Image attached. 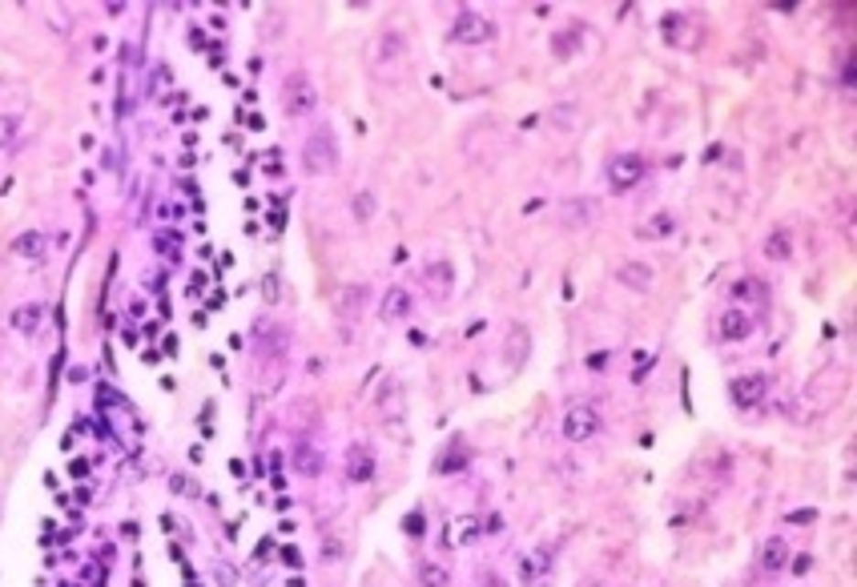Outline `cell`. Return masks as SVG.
<instances>
[{
	"mask_svg": "<svg viewBox=\"0 0 857 587\" xmlns=\"http://www.w3.org/2000/svg\"><path fill=\"white\" fill-rule=\"evenodd\" d=\"M496 20L491 16H483L476 13V8H463V13L451 20V28H447V37L455 40V45H467V48H476V45H487V40H496Z\"/></svg>",
	"mask_w": 857,
	"mask_h": 587,
	"instance_id": "7a4b0ae2",
	"label": "cell"
},
{
	"mask_svg": "<svg viewBox=\"0 0 857 587\" xmlns=\"http://www.w3.org/2000/svg\"><path fill=\"white\" fill-rule=\"evenodd\" d=\"M604 367H608V354H592L588 358V370H604Z\"/></svg>",
	"mask_w": 857,
	"mask_h": 587,
	"instance_id": "f546056e",
	"label": "cell"
},
{
	"mask_svg": "<svg viewBox=\"0 0 857 587\" xmlns=\"http://www.w3.org/2000/svg\"><path fill=\"white\" fill-rule=\"evenodd\" d=\"M479 535H483L479 515H459V519L447 523V535H443V539H447V548H471Z\"/></svg>",
	"mask_w": 857,
	"mask_h": 587,
	"instance_id": "9c48e42d",
	"label": "cell"
},
{
	"mask_svg": "<svg viewBox=\"0 0 857 587\" xmlns=\"http://www.w3.org/2000/svg\"><path fill=\"white\" fill-rule=\"evenodd\" d=\"M789 523H798V528H805V523H813V511H793V515H789Z\"/></svg>",
	"mask_w": 857,
	"mask_h": 587,
	"instance_id": "f1b7e54d",
	"label": "cell"
},
{
	"mask_svg": "<svg viewBox=\"0 0 857 587\" xmlns=\"http://www.w3.org/2000/svg\"><path fill=\"white\" fill-rule=\"evenodd\" d=\"M769 390H773V379L765 370L741 374V379H733V387H729V394H733V402H737V407H761Z\"/></svg>",
	"mask_w": 857,
	"mask_h": 587,
	"instance_id": "8992f818",
	"label": "cell"
},
{
	"mask_svg": "<svg viewBox=\"0 0 857 587\" xmlns=\"http://www.w3.org/2000/svg\"><path fill=\"white\" fill-rule=\"evenodd\" d=\"M616 282H624V286H632V290H648L652 286V270L644 266V261H628V266L616 270Z\"/></svg>",
	"mask_w": 857,
	"mask_h": 587,
	"instance_id": "ac0fdd59",
	"label": "cell"
},
{
	"mask_svg": "<svg viewBox=\"0 0 857 587\" xmlns=\"http://www.w3.org/2000/svg\"><path fill=\"white\" fill-rule=\"evenodd\" d=\"M8 322H13L16 334H37L40 326H45V306H40V302H25V306L13 310V318Z\"/></svg>",
	"mask_w": 857,
	"mask_h": 587,
	"instance_id": "2e32d148",
	"label": "cell"
},
{
	"mask_svg": "<svg viewBox=\"0 0 857 587\" xmlns=\"http://www.w3.org/2000/svg\"><path fill=\"white\" fill-rule=\"evenodd\" d=\"M350 209H355V218H359V221H367L370 214H375V194H370V189H362V194H355V206H350Z\"/></svg>",
	"mask_w": 857,
	"mask_h": 587,
	"instance_id": "cb8c5ba5",
	"label": "cell"
},
{
	"mask_svg": "<svg viewBox=\"0 0 857 587\" xmlns=\"http://www.w3.org/2000/svg\"><path fill=\"white\" fill-rule=\"evenodd\" d=\"M423 286H427L435 298H443L451 286H455V266L451 261H431V266H423Z\"/></svg>",
	"mask_w": 857,
	"mask_h": 587,
	"instance_id": "7c38bea8",
	"label": "cell"
},
{
	"mask_svg": "<svg viewBox=\"0 0 857 587\" xmlns=\"http://www.w3.org/2000/svg\"><path fill=\"white\" fill-rule=\"evenodd\" d=\"M733 298H737V302H757V298H765V282H757V278H741L737 286H733Z\"/></svg>",
	"mask_w": 857,
	"mask_h": 587,
	"instance_id": "603a6c76",
	"label": "cell"
},
{
	"mask_svg": "<svg viewBox=\"0 0 857 587\" xmlns=\"http://www.w3.org/2000/svg\"><path fill=\"white\" fill-rule=\"evenodd\" d=\"M295 471L298 475H306V479H315V475H322V451L315 447V443H306V439H298L295 443Z\"/></svg>",
	"mask_w": 857,
	"mask_h": 587,
	"instance_id": "9a60e30c",
	"label": "cell"
},
{
	"mask_svg": "<svg viewBox=\"0 0 857 587\" xmlns=\"http://www.w3.org/2000/svg\"><path fill=\"white\" fill-rule=\"evenodd\" d=\"M717 330H721V338H724V342H749V338H753V330H757V322H753V314L745 310V306H733V310H724V314H721Z\"/></svg>",
	"mask_w": 857,
	"mask_h": 587,
	"instance_id": "52a82bcc",
	"label": "cell"
},
{
	"mask_svg": "<svg viewBox=\"0 0 857 587\" xmlns=\"http://www.w3.org/2000/svg\"><path fill=\"white\" fill-rule=\"evenodd\" d=\"M479 583H483V587H503V580H499V575H491V571L479 575Z\"/></svg>",
	"mask_w": 857,
	"mask_h": 587,
	"instance_id": "4dcf8cb0",
	"label": "cell"
},
{
	"mask_svg": "<svg viewBox=\"0 0 857 587\" xmlns=\"http://www.w3.org/2000/svg\"><path fill=\"white\" fill-rule=\"evenodd\" d=\"M315 105H318V89L306 73H290L282 80V109H286V117H306L315 113Z\"/></svg>",
	"mask_w": 857,
	"mask_h": 587,
	"instance_id": "277c9868",
	"label": "cell"
},
{
	"mask_svg": "<svg viewBox=\"0 0 857 587\" xmlns=\"http://www.w3.org/2000/svg\"><path fill=\"white\" fill-rule=\"evenodd\" d=\"M347 479L350 483H370L375 479V451L367 443H350L347 447Z\"/></svg>",
	"mask_w": 857,
	"mask_h": 587,
	"instance_id": "ba28073f",
	"label": "cell"
},
{
	"mask_svg": "<svg viewBox=\"0 0 857 587\" xmlns=\"http://www.w3.org/2000/svg\"><path fill=\"white\" fill-rule=\"evenodd\" d=\"M419 583L423 587H451V575H447V568H439V563H423Z\"/></svg>",
	"mask_w": 857,
	"mask_h": 587,
	"instance_id": "7402d4cb",
	"label": "cell"
},
{
	"mask_svg": "<svg viewBox=\"0 0 857 587\" xmlns=\"http://www.w3.org/2000/svg\"><path fill=\"white\" fill-rule=\"evenodd\" d=\"M600 431H604V419H600V411L592 407V402H576V407H568V414H563V422H560V434L568 443H592Z\"/></svg>",
	"mask_w": 857,
	"mask_h": 587,
	"instance_id": "3957f363",
	"label": "cell"
},
{
	"mask_svg": "<svg viewBox=\"0 0 857 587\" xmlns=\"http://www.w3.org/2000/svg\"><path fill=\"white\" fill-rule=\"evenodd\" d=\"M13 254L16 258H28V261H40L48 254V238L40 229H25V234L13 238Z\"/></svg>",
	"mask_w": 857,
	"mask_h": 587,
	"instance_id": "5bb4252c",
	"label": "cell"
},
{
	"mask_svg": "<svg viewBox=\"0 0 857 587\" xmlns=\"http://www.w3.org/2000/svg\"><path fill=\"white\" fill-rule=\"evenodd\" d=\"M411 310H415V298H411L402 286H391L379 302V318L382 322H402V318H411Z\"/></svg>",
	"mask_w": 857,
	"mask_h": 587,
	"instance_id": "30bf717a",
	"label": "cell"
},
{
	"mask_svg": "<svg viewBox=\"0 0 857 587\" xmlns=\"http://www.w3.org/2000/svg\"><path fill=\"white\" fill-rule=\"evenodd\" d=\"M402 531H407V535H419V531H427V519H423L419 511H411L407 519H402Z\"/></svg>",
	"mask_w": 857,
	"mask_h": 587,
	"instance_id": "4316f807",
	"label": "cell"
},
{
	"mask_svg": "<svg viewBox=\"0 0 857 587\" xmlns=\"http://www.w3.org/2000/svg\"><path fill=\"white\" fill-rule=\"evenodd\" d=\"M528 354H531V338H528V330H516V334L508 338V362H516V367H520V362L528 358Z\"/></svg>",
	"mask_w": 857,
	"mask_h": 587,
	"instance_id": "44dd1931",
	"label": "cell"
},
{
	"mask_svg": "<svg viewBox=\"0 0 857 587\" xmlns=\"http://www.w3.org/2000/svg\"><path fill=\"white\" fill-rule=\"evenodd\" d=\"M765 258L769 261H789V234H785V229H773V234L765 238Z\"/></svg>",
	"mask_w": 857,
	"mask_h": 587,
	"instance_id": "ffe728a7",
	"label": "cell"
},
{
	"mask_svg": "<svg viewBox=\"0 0 857 587\" xmlns=\"http://www.w3.org/2000/svg\"><path fill=\"white\" fill-rule=\"evenodd\" d=\"M13 137H16V117L0 113V149H5V145H13Z\"/></svg>",
	"mask_w": 857,
	"mask_h": 587,
	"instance_id": "d4e9b609",
	"label": "cell"
},
{
	"mask_svg": "<svg viewBox=\"0 0 857 587\" xmlns=\"http://www.w3.org/2000/svg\"><path fill=\"white\" fill-rule=\"evenodd\" d=\"M367 298H370V286L367 282H359V286H342L338 298H335V310L342 318H362V310H367Z\"/></svg>",
	"mask_w": 857,
	"mask_h": 587,
	"instance_id": "8fae6325",
	"label": "cell"
},
{
	"mask_svg": "<svg viewBox=\"0 0 857 587\" xmlns=\"http://www.w3.org/2000/svg\"><path fill=\"white\" fill-rule=\"evenodd\" d=\"M322 555H327V560H342V548H338V539L322 543Z\"/></svg>",
	"mask_w": 857,
	"mask_h": 587,
	"instance_id": "83f0119b",
	"label": "cell"
},
{
	"mask_svg": "<svg viewBox=\"0 0 857 587\" xmlns=\"http://www.w3.org/2000/svg\"><path fill=\"white\" fill-rule=\"evenodd\" d=\"M672 229H677V218H672V214H652V218L637 229V238H644V241H660V238H669Z\"/></svg>",
	"mask_w": 857,
	"mask_h": 587,
	"instance_id": "e0dca14e",
	"label": "cell"
},
{
	"mask_svg": "<svg viewBox=\"0 0 857 587\" xmlns=\"http://www.w3.org/2000/svg\"><path fill=\"white\" fill-rule=\"evenodd\" d=\"M785 568H789V543H785L781 535H769V539L761 543V571L777 575Z\"/></svg>",
	"mask_w": 857,
	"mask_h": 587,
	"instance_id": "4fadbf2b",
	"label": "cell"
},
{
	"mask_svg": "<svg viewBox=\"0 0 857 587\" xmlns=\"http://www.w3.org/2000/svg\"><path fill=\"white\" fill-rule=\"evenodd\" d=\"M302 169L310 177H322V174H335L338 169V137L330 125H318L310 129V137L302 141Z\"/></svg>",
	"mask_w": 857,
	"mask_h": 587,
	"instance_id": "6da1fadb",
	"label": "cell"
},
{
	"mask_svg": "<svg viewBox=\"0 0 857 587\" xmlns=\"http://www.w3.org/2000/svg\"><path fill=\"white\" fill-rule=\"evenodd\" d=\"M540 575H543V555L536 551L528 563H523V580H528V583H540Z\"/></svg>",
	"mask_w": 857,
	"mask_h": 587,
	"instance_id": "484cf974",
	"label": "cell"
},
{
	"mask_svg": "<svg viewBox=\"0 0 857 587\" xmlns=\"http://www.w3.org/2000/svg\"><path fill=\"white\" fill-rule=\"evenodd\" d=\"M592 201L588 197H572V201H563V209H560V218H563V226H584V221H592Z\"/></svg>",
	"mask_w": 857,
	"mask_h": 587,
	"instance_id": "d6986e66",
	"label": "cell"
},
{
	"mask_svg": "<svg viewBox=\"0 0 857 587\" xmlns=\"http://www.w3.org/2000/svg\"><path fill=\"white\" fill-rule=\"evenodd\" d=\"M644 174H648V161L640 154H620L608 161V186L616 189V194H628L632 186H640Z\"/></svg>",
	"mask_w": 857,
	"mask_h": 587,
	"instance_id": "5b68a950",
	"label": "cell"
}]
</instances>
